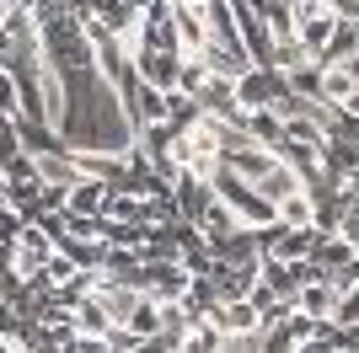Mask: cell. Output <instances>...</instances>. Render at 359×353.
Segmentation results:
<instances>
[{
    "mask_svg": "<svg viewBox=\"0 0 359 353\" xmlns=\"http://www.w3.org/2000/svg\"><path fill=\"white\" fill-rule=\"evenodd\" d=\"M338 279H311L300 284V316H311V321H332V310H338Z\"/></svg>",
    "mask_w": 359,
    "mask_h": 353,
    "instance_id": "cell-3",
    "label": "cell"
},
{
    "mask_svg": "<svg viewBox=\"0 0 359 353\" xmlns=\"http://www.w3.org/2000/svg\"><path fill=\"white\" fill-rule=\"evenodd\" d=\"M338 326H359V284H348V294L338 289V310H332Z\"/></svg>",
    "mask_w": 359,
    "mask_h": 353,
    "instance_id": "cell-5",
    "label": "cell"
},
{
    "mask_svg": "<svg viewBox=\"0 0 359 353\" xmlns=\"http://www.w3.org/2000/svg\"><path fill=\"white\" fill-rule=\"evenodd\" d=\"M0 118H22V86L6 64H0Z\"/></svg>",
    "mask_w": 359,
    "mask_h": 353,
    "instance_id": "cell-4",
    "label": "cell"
},
{
    "mask_svg": "<svg viewBox=\"0 0 359 353\" xmlns=\"http://www.w3.org/2000/svg\"><path fill=\"white\" fill-rule=\"evenodd\" d=\"M316 91L332 113H359V54H327Z\"/></svg>",
    "mask_w": 359,
    "mask_h": 353,
    "instance_id": "cell-2",
    "label": "cell"
},
{
    "mask_svg": "<svg viewBox=\"0 0 359 353\" xmlns=\"http://www.w3.org/2000/svg\"><path fill=\"white\" fill-rule=\"evenodd\" d=\"M338 0H295L290 6V32H295V43L306 59H322L338 38Z\"/></svg>",
    "mask_w": 359,
    "mask_h": 353,
    "instance_id": "cell-1",
    "label": "cell"
}]
</instances>
